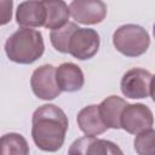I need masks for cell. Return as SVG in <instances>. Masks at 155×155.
<instances>
[{
    "label": "cell",
    "mask_w": 155,
    "mask_h": 155,
    "mask_svg": "<svg viewBox=\"0 0 155 155\" xmlns=\"http://www.w3.org/2000/svg\"><path fill=\"white\" fill-rule=\"evenodd\" d=\"M69 122L65 113L54 104L39 107L31 117V138L35 145L48 153L62 148Z\"/></svg>",
    "instance_id": "1"
},
{
    "label": "cell",
    "mask_w": 155,
    "mask_h": 155,
    "mask_svg": "<svg viewBox=\"0 0 155 155\" xmlns=\"http://www.w3.org/2000/svg\"><path fill=\"white\" fill-rule=\"evenodd\" d=\"M45 51L42 34L31 28H21L10 35L5 42L7 58L18 64H31Z\"/></svg>",
    "instance_id": "2"
},
{
    "label": "cell",
    "mask_w": 155,
    "mask_h": 155,
    "mask_svg": "<svg viewBox=\"0 0 155 155\" xmlns=\"http://www.w3.org/2000/svg\"><path fill=\"white\" fill-rule=\"evenodd\" d=\"M114 47L126 57H139L150 46L148 31L138 24H124L113 34Z\"/></svg>",
    "instance_id": "3"
},
{
    "label": "cell",
    "mask_w": 155,
    "mask_h": 155,
    "mask_svg": "<svg viewBox=\"0 0 155 155\" xmlns=\"http://www.w3.org/2000/svg\"><path fill=\"white\" fill-rule=\"evenodd\" d=\"M33 93L42 101H52L61 94L56 80V68L52 64H44L36 68L30 78Z\"/></svg>",
    "instance_id": "4"
},
{
    "label": "cell",
    "mask_w": 155,
    "mask_h": 155,
    "mask_svg": "<svg viewBox=\"0 0 155 155\" xmlns=\"http://www.w3.org/2000/svg\"><path fill=\"white\" fill-rule=\"evenodd\" d=\"M99 34L91 28H78L69 41V54L80 61L92 58L99 50Z\"/></svg>",
    "instance_id": "5"
},
{
    "label": "cell",
    "mask_w": 155,
    "mask_h": 155,
    "mask_svg": "<svg viewBox=\"0 0 155 155\" xmlns=\"http://www.w3.org/2000/svg\"><path fill=\"white\" fill-rule=\"evenodd\" d=\"M154 125L153 111L143 103L127 104L121 115V128L131 134H139Z\"/></svg>",
    "instance_id": "6"
},
{
    "label": "cell",
    "mask_w": 155,
    "mask_h": 155,
    "mask_svg": "<svg viewBox=\"0 0 155 155\" xmlns=\"http://www.w3.org/2000/svg\"><path fill=\"white\" fill-rule=\"evenodd\" d=\"M151 78L153 75L143 68H132L127 70L120 81L122 94L131 99H143L149 97Z\"/></svg>",
    "instance_id": "7"
},
{
    "label": "cell",
    "mask_w": 155,
    "mask_h": 155,
    "mask_svg": "<svg viewBox=\"0 0 155 155\" xmlns=\"http://www.w3.org/2000/svg\"><path fill=\"white\" fill-rule=\"evenodd\" d=\"M122 150L113 142L85 136L75 139L68 149V155H121Z\"/></svg>",
    "instance_id": "8"
},
{
    "label": "cell",
    "mask_w": 155,
    "mask_h": 155,
    "mask_svg": "<svg viewBox=\"0 0 155 155\" xmlns=\"http://www.w3.org/2000/svg\"><path fill=\"white\" fill-rule=\"evenodd\" d=\"M71 17L81 24L101 23L107 16V5L101 0H74L69 4Z\"/></svg>",
    "instance_id": "9"
},
{
    "label": "cell",
    "mask_w": 155,
    "mask_h": 155,
    "mask_svg": "<svg viewBox=\"0 0 155 155\" xmlns=\"http://www.w3.org/2000/svg\"><path fill=\"white\" fill-rule=\"evenodd\" d=\"M46 17L44 1H23L19 2L16 10V22L22 28L45 27Z\"/></svg>",
    "instance_id": "10"
},
{
    "label": "cell",
    "mask_w": 155,
    "mask_h": 155,
    "mask_svg": "<svg viewBox=\"0 0 155 155\" xmlns=\"http://www.w3.org/2000/svg\"><path fill=\"white\" fill-rule=\"evenodd\" d=\"M56 80L62 92H76L81 90L85 84L81 68L71 62L62 63L56 68Z\"/></svg>",
    "instance_id": "11"
},
{
    "label": "cell",
    "mask_w": 155,
    "mask_h": 155,
    "mask_svg": "<svg viewBox=\"0 0 155 155\" xmlns=\"http://www.w3.org/2000/svg\"><path fill=\"white\" fill-rule=\"evenodd\" d=\"M76 122L79 128L86 136L96 137L98 134L104 133L108 130V127L101 117L99 108L97 104H91L82 108L76 116Z\"/></svg>",
    "instance_id": "12"
},
{
    "label": "cell",
    "mask_w": 155,
    "mask_h": 155,
    "mask_svg": "<svg viewBox=\"0 0 155 155\" xmlns=\"http://www.w3.org/2000/svg\"><path fill=\"white\" fill-rule=\"evenodd\" d=\"M128 103L119 96H109L98 104L99 114L108 128H121V115Z\"/></svg>",
    "instance_id": "13"
},
{
    "label": "cell",
    "mask_w": 155,
    "mask_h": 155,
    "mask_svg": "<svg viewBox=\"0 0 155 155\" xmlns=\"http://www.w3.org/2000/svg\"><path fill=\"white\" fill-rule=\"evenodd\" d=\"M47 17H46V23L45 28L54 30L58 28L64 27L68 23L70 11L69 6L62 1V0H56V1H44Z\"/></svg>",
    "instance_id": "14"
},
{
    "label": "cell",
    "mask_w": 155,
    "mask_h": 155,
    "mask_svg": "<svg viewBox=\"0 0 155 155\" xmlns=\"http://www.w3.org/2000/svg\"><path fill=\"white\" fill-rule=\"evenodd\" d=\"M29 144L19 133H6L1 137V155H29Z\"/></svg>",
    "instance_id": "15"
},
{
    "label": "cell",
    "mask_w": 155,
    "mask_h": 155,
    "mask_svg": "<svg viewBox=\"0 0 155 155\" xmlns=\"http://www.w3.org/2000/svg\"><path fill=\"white\" fill-rule=\"evenodd\" d=\"M80 27H78L74 22H68L64 27L51 30L50 33V40L54 50H57L61 53H69V41L73 35V33Z\"/></svg>",
    "instance_id": "16"
},
{
    "label": "cell",
    "mask_w": 155,
    "mask_h": 155,
    "mask_svg": "<svg viewBox=\"0 0 155 155\" xmlns=\"http://www.w3.org/2000/svg\"><path fill=\"white\" fill-rule=\"evenodd\" d=\"M133 147L138 155H155V130L150 128L137 134Z\"/></svg>",
    "instance_id": "17"
},
{
    "label": "cell",
    "mask_w": 155,
    "mask_h": 155,
    "mask_svg": "<svg viewBox=\"0 0 155 155\" xmlns=\"http://www.w3.org/2000/svg\"><path fill=\"white\" fill-rule=\"evenodd\" d=\"M0 6H1V25H5L6 23H8L11 21L12 17V6L13 2L12 1H0Z\"/></svg>",
    "instance_id": "18"
},
{
    "label": "cell",
    "mask_w": 155,
    "mask_h": 155,
    "mask_svg": "<svg viewBox=\"0 0 155 155\" xmlns=\"http://www.w3.org/2000/svg\"><path fill=\"white\" fill-rule=\"evenodd\" d=\"M150 96H151V99L155 102V75H153V78H151V84H150Z\"/></svg>",
    "instance_id": "19"
},
{
    "label": "cell",
    "mask_w": 155,
    "mask_h": 155,
    "mask_svg": "<svg viewBox=\"0 0 155 155\" xmlns=\"http://www.w3.org/2000/svg\"><path fill=\"white\" fill-rule=\"evenodd\" d=\"M153 34H154V38H155V23H154V25H153Z\"/></svg>",
    "instance_id": "20"
},
{
    "label": "cell",
    "mask_w": 155,
    "mask_h": 155,
    "mask_svg": "<svg viewBox=\"0 0 155 155\" xmlns=\"http://www.w3.org/2000/svg\"><path fill=\"white\" fill-rule=\"evenodd\" d=\"M121 155H124V154H121Z\"/></svg>",
    "instance_id": "21"
}]
</instances>
